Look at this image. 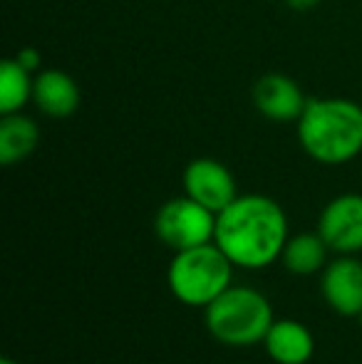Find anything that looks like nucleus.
<instances>
[{"label": "nucleus", "instance_id": "obj_14", "mask_svg": "<svg viewBox=\"0 0 362 364\" xmlns=\"http://www.w3.org/2000/svg\"><path fill=\"white\" fill-rule=\"evenodd\" d=\"M35 75L25 70L15 58L3 60L0 65V114L23 112L28 102H33Z\"/></svg>", "mask_w": 362, "mask_h": 364}, {"label": "nucleus", "instance_id": "obj_15", "mask_svg": "<svg viewBox=\"0 0 362 364\" xmlns=\"http://www.w3.org/2000/svg\"><path fill=\"white\" fill-rule=\"evenodd\" d=\"M15 60H18L25 70H30L33 75H35V70L40 68V53L35 48H23L18 55H15Z\"/></svg>", "mask_w": 362, "mask_h": 364}, {"label": "nucleus", "instance_id": "obj_3", "mask_svg": "<svg viewBox=\"0 0 362 364\" xmlns=\"http://www.w3.org/2000/svg\"><path fill=\"white\" fill-rule=\"evenodd\" d=\"M233 263L216 243L176 250L169 263V290L183 305L208 307L231 288Z\"/></svg>", "mask_w": 362, "mask_h": 364}, {"label": "nucleus", "instance_id": "obj_8", "mask_svg": "<svg viewBox=\"0 0 362 364\" xmlns=\"http://www.w3.org/2000/svg\"><path fill=\"white\" fill-rule=\"evenodd\" d=\"M253 105L271 122H298L308 105V97L293 77L271 73L253 85Z\"/></svg>", "mask_w": 362, "mask_h": 364}, {"label": "nucleus", "instance_id": "obj_11", "mask_svg": "<svg viewBox=\"0 0 362 364\" xmlns=\"http://www.w3.org/2000/svg\"><path fill=\"white\" fill-rule=\"evenodd\" d=\"M266 352L278 364H305L315 352L310 330L298 320H278L263 337Z\"/></svg>", "mask_w": 362, "mask_h": 364}, {"label": "nucleus", "instance_id": "obj_12", "mask_svg": "<svg viewBox=\"0 0 362 364\" xmlns=\"http://www.w3.org/2000/svg\"><path fill=\"white\" fill-rule=\"evenodd\" d=\"M40 144V127L35 124V119L20 114H3L0 122V164L10 166L18 164L23 159H28L30 154Z\"/></svg>", "mask_w": 362, "mask_h": 364}, {"label": "nucleus", "instance_id": "obj_4", "mask_svg": "<svg viewBox=\"0 0 362 364\" xmlns=\"http://www.w3.org/2000/svg\"><path fill=\"white\" fill-rule=\"evenodd\" d=\"M273 322L271 302L246 285H231L206 307L208 332L223 345L246 347L263 342Z\"/></svg>", "mask_w": 362, "mask_h": 364}, {"label": "nucleus", "instance_id": "obj_7", "mask_svg": "<svg viewBox=\"0 0 362 364\" xmlns=\"http://www.w3.org/2000/svg\"><path fill=\"white\" fill-rule=\"evenodd\" d=\"M183 191L206 206L208 211L221 213L231 201L238 198L236 178L233 173L223 166L216 159H193L186 168H183Z\"/></svg>", "mask_w": 362, "mask_h": 364}, {"label": "nucleus", "instance_id": "obj_1", "mask_svg": "<svg viewBox=\"0 0 362 364\" xmlns=\"http://www.w3.org/2000/svg\"><path fill=\"white\" fill-rule=\"evenodd\" d=\"M213 243L233 265L258 270L283 255L288 243V218L278 201L261 193H238L216 216Z\"/></svg>", "mask_w": 362, "mask_h": 364}, {"label": "nucleus", "instance_id": "obj_5", "mask_svg": "<svg viewBox=\"0 0 362 364\" xmlns=\"http://www.w3.org/2000/svg\"><path fill=\"white\" fill-rule=\"evenodd\" d=\"M216 216L191 196L171 198L159 208L154 220L156 235L164 240L169 248L186 250L203 243H213L216 235Z\"/></svg>", "mask_w": 362, "mask_h": 364}, {"label": "nucleus", "instance_id": "obj_2", "mask_svg": "<svg viewBox=\"0 0 362 364\" xmlns=\"http://www.w3.org/2000/svg\"><path fill=\"white\" fill-rule=\"evenodd\" d=\"M298 141L320 164H348L362 151V107L345 97L308 100L298 119Z\"/></svg>", "mask_w": 362, "mask_h": 364}, {"label": "nucleus", "instance_id": "obj_9", "mask_svg": "<svg viewBox=\"0 0 362 364\" xmlns=\"http://www.w3.org/2000/svg\"><path fill=\"white\" fill-rule=\"evenodd\" d=\"M323 297L338 315H362V260L340 255L323 273Z\"/></svg>", "mask_w": 362, "mask_h": 364}, {"label": "nucleus", "instance_id": "obj_10", "mask_svg": "<svg viewBox=\"0 0 362 364\" xmlns=\"http://www.w3.org/2000/svg\"><path fill=\"white\" fill-rule=\"evenodd\" d=\"M33 102L43 114L68 119L80 109V87L75 77L63 70H43L35 75Z\"/></svg>", "mask_w": 362, "mask_h": 364}, {"label": "nucleus", "instance_id": "obj_18", "mask_svg": "<svg viewBox=\"0 0 362 364\" xmlns=\"http://www.w3.org/2000/svg\"><path fill=\"white\" fill-rule=\"evenodd\" d=\"M360 320H362V315H360Z\"/></svg>", "mask_w": 362, "mask_h": 364}, {"label": "nucleus", "instance_id": "obj_17", "mask_svg": "<svg viewBox=\"0 0 362 364\" xmlns=\"http://www.w3.org/2000/svg\"><path fill=\"white\" fill-rule=\"evenodd\" d=\"M0 364H18V362H13V360H3Z\"/></svg>", "mask_w": 362, "mask_h": 364}, {"label": "nucleus", "instance_id": "obj_6", "mask_svg": "<svg viewBox=\"0 0 362 364\" xmlns=\"http://www.w3.org/2000/svg\"><path fill=\"white\" fill-rule=\"evenodd\" d=\"M320 238L340 255H355L362 250V196L343 193L323 208L318 220Z\"/></svg>", "mask_w": 362, "mask_h": 364}, {"label": "nucleus", "instance_id": "obj_13", "mask_svg": "<svg viewBox=\"0 0 362 364\" xmlns=\"http://www.w3.org/2000/svg\"><path fill=\"white\" fill-rule=\"evenodd\" d=\"M328 250V243L320 238V233H298L288 238L280 258L293 275H313L325 265Z\"/></svg>", "mask_w": 362, "mask_h": 364}, {"label": "nucleus", "instance_id": "obj_16", "mask_svg": "<svg viewBox=\"0 0 362 364\" xmlns=\"http://www.w3.org/2000/svg\"><path fill=\"white\" fill-rule=\"evenodd\" d=\"M320 0H285V5L293 10H313Z\"/></svg>", "mask_w": 362, "mask_h": 364}]
</instances>
